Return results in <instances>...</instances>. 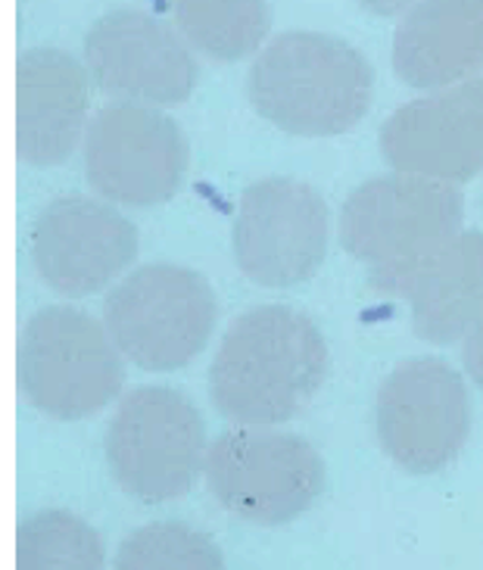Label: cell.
Segmentation results:
<instances>
[{"label":"cell","instance_id":"cell-1","mask_svg":"<svg viewBox=\"0 0 483 570\" xmlns=\"http://www.w3.org/2000/svg\"><path fill=\"white\" fill-rule=\"evenodd\" d=\"M327 377V343L303 312L259 306L225 331L209 368L218 415L240 428H275L303 412Z\"/></svg>","mask_w":483,"mask_h":570},{"label":"cell","instance_id":"cell-2","mask_svg":"<svg viewBox=\"0 0 483 570\" xmlns=\"http://www.w3.org/2000/svg\"><path fill=\"white\" fill-rule=\"evenodd\" d=\"M368 60L343 38L284 31L256 53L247 91L256 112L303 138L343 135L372 107Z\"/></svg>","mask_w":483,"mask_h":570},{"label":"cell","instance_id":"cell-3","mask_svg":"<svg viewBox=\"0 0 483 570\" xmlns=\"http://www.w3.org/2000/svg\"><path fill=\"white\" fill-rule=\"evenodd\" d=\"M459 185L390 171L358 185L341 213L343 249L368 268L374 291L400 296L405 281L462 232Z\"/></svg>","mask_w":483,"mask_h":570},{"label":"cell","instance_id":"cell-4","mask_svg":"<svg viewBox=\"0 0 483 570\" xmlns=\"http://www.w3.org/2000/svg\"><path fill=\"white\" fill-rule=\"evenodd\" d=\"M125 355L107 324L72 306L34 312L19 337V384L57 421L97 415L119 396Z\"/></svg>","mask_w":483,"mask_h":570},{"label":"cell","instance_id":"cell-5","mask_svg":"<svg viewBox=\"0 0 483 570\" xmlns=\"http://www.w3.org/2000/svg\"><path fill=\"white\" fill-rule=\"evenodd\" d=\"M203 478L218 505L256 527L296 521L325 490V462L309 440L268 428H234L206 452Z\"/></svg>","mask_w":483,"mask_h":570},{"label":"cell","instance_id":"cell-6","mask_svg":"<svg viewBox=\"0 0 483 570\" xmlns=\"http://www.w3.org/2000/svg\"><path fill=\"white\" fill-rule=\"evenodd\" d=\"M200 409L171 386L131 390L107 431V464L116 483L140 502L185 495L206 464Z\"/></svg>","mask_w":483,"mask_h":570},{"label":"cell","instance_id":"cell-7","mask_svg":"<svg viewBox=\"0 0 483 570\" xmlns=\"http://www.w3.org/2000/svg\"><path fill=\"white\" fill-rule=\"evenodd\" d=\"M216 293L185 265L156 263L131 272L107 296L103 324L128 362L144 371L185 368L216 327Z\"/></svg>","mask_w":483,"mask_h":570},{"label":"cell","instance_id":"cell-8","mask_svg":"<svg viewBox=\"0 0 483 570\" xmlns=\"http://www.w3.org/2000/svg\"><path fill=\"white\" fill-rule=\"evenodd\" d=\"M187 138L159 107L109 104L93 112L85 131V175L107 203L159 206L185 181Z\"/></svg>","mask_w":483,"mask_h":570},{"label":"cell","instance_id":"cell-9","mask_svg":"<svg viewBox=\"0 0 483 570\" xmlns=\"http://www.w3.org/2000/svg\"><path fill=\"white\" fill-rule=\"evenodd\" d=\"M377 443L408 474H436L465 446L471 396L440 358H412L387 374L374 400Z\"/></svg>","mask_w":483,"mask_h":570},{"label":"cell","instance_id":"cell-10","mask_svg":"<svg viewBox=\"0 0 483 570\" xmlns=\"http://www.w3.org/2000/svg\"><path fill=\"white\" fill-rule=\"evenodd\" d=\"M234 259L259 287L309 281L327 256L331 213L315 187L296 178H263L240 194Z\"/></svg>","mask_w":483,"mask_h":570},{"label":"cell","instance_id":"cell-11","mask_svg":"<svg viewBox=\"0 0 483 570\" xmlns=\"http://www.w3.org/2000/svg\"><path fill=\"white\" fill-rule=\"evenodd\" d=\"M85 66L93 85L122 104L175 107L197 85V60L185 38L140 10L100 16L85 38Z\"/></svg>","mask_w":483,"mask_h":570},{"label":"cell","instance_id":"cell-12","mask_svg":"<svg viewBox=\"0 0 483 570\" xmlns=\"http://www.w3.org/2000/svg\"><path fill=\"white\" fill-rule=\"evenodd\" d=\"M393 171L465 185L483 171V76L400 107L381 128Z\"/></svg>","mask_w":483,"mask_h":570},{"label":"cell","instance_id":"cell-13","mask_svg":"<svg viewBox=\"0 0 483 570\" xmlns=\"http://www.w3.org/2000/svg\"><path fill=\"white\" fill-rule=\"evenodd\" d=\"M138 256L128 218L91 197H62L45 206L31 232V259L47 287L62 296H91L122 275Z\"/></svg>","mask_w":483,"mask_h":570},{"label":"cell","instance_id":"cell-14","mask_svg":"<svg viewBox=\"0 0 483 570\" xmlns=\"http://www.w3.org/2000/svg\"><path fill=\"white\" fill-rule=\"evenodd\" d=\"M88 66L60 47H31L16 62V154L57 166L88 131Z\"/></svg>","mask_w":483,"mask_h":570},{"label":"cell","instance_id":"cell-15","mask_svg":"<svg viewBox=\"0 0 483 570\" xmlns=\"http://www.w3.org/2000/svg\"><path fill=\"white\" fill-rule=\"evenodd\" d=\"M393 69L418 91L481 76L483 0H418L393 35Z\"/></svg>","mask_w":483,"mask_h":570},{"label":"cell","instance_id":"cell-16","mask_svg":"<svg viewBox=\"0 0 483 570\" xmlns=\"http://www.w3.org/2000/svg\"><path fill=\"white\" fill-rule=\"evenodd\" d=\"M400 296L421 340L436 346L465 340L483 312V232L462 228L405 281Z\"/></svg>","mask_w":483,"mask_h":570},{"label":"cell","instance_id":"cell-17","mask_svg":"<svg viewBox=\"0 0 483 570\" xmlns=\"http://www.w3.org/2000/svg\"><path fill=\"white\" fill-rule=\"evenodd\" d=\"M171 16L185 41L218 62L253 57L272 29L265 0H171Z\"/></svg>","mask_w":483,"mask_h":570},{"label":"cell","instance_id":"cell-18","mask_svg":"<svg viewBox=\"0 0 483 570\" xmlns=\"http://www.w3.org/2000/svg\"><path fill=\"white\" fill-rule=\"evenodd\" d=\"M103 564L100 533L72 511H34L16 530V570H103Z\"/></svg>","mask_w":483,"mask_h":570},{"label":"cell","instance_id":"cell-19","mask_svg":"<svg viewBox=\"0 0 483 570\" xmlns=\"http://www.w3.org/2000/svg\"><path fill=\"white\" fill-rule=\"evenodd\" d=\"M112 570H225V558L203 530L156 521L125 537Z\"/></svg>","mask_w":483,"mask_h":570},{"label":"cell","instance_id":"cell-20","mask_svg":"<svg viewBox=\"0 0 483 570\" xmlns=\"http://www.w3.org/2000/svg\"><path fill=\"white\" fill-rule=\"evenodd\" d=\"M462 358H465V368L471 374V381L483 390V312L477 315V322L471 324V331L462 340Z\"/></svg>","mask_w":483,"mask_h":570},{"label":"cell","instance_id":"cell-21","mask_svg":"<svg viewBox=\"0 0 483 570\" xmlns=\"http://www.w3.org/2000/svg\"><path fill=\"white\" fill-rule=\"evenodd\" d=\"M358 3L374 16H403L408 13L418 0H358Z\"/></svg>","mask_w":483,"mask_h":570},{"label":"cell","instance_id":"cell-22","mask_svg":"<svg viewBox=\"0 0 483 570\" xmlns=\"http://www.w3.org/2000/svg\"><path fill=\"white\" fill-rule=\"evenodd\" d=\"M481 76H483V72H481Z\"/></svg>","mask_w":483,"mask_h":570}]
</instances>
